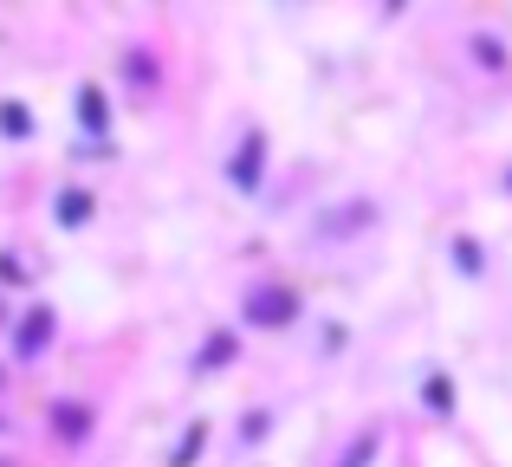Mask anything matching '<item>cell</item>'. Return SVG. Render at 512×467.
Returning <instances> with one entry per match:
<instances>
[{
    "instance_id": "cell-1",
    "label": "cell",
    "mask_w": 512,
    "mask_h": 467,
    "mask_svg": "<svg viewBox=\"0 0 512 467\" xmlns=\"http://www.w3.org/2000/svg\"><path fill=\"white\" fill-rule=\"evenodd\" d=\"M247 312L253 318H260V325H286V318H292V292H253V299H247Z\"/></svg>"
},
{
    "instance_id": "cell-2",
    "label": "cell",
    "mask_w": 512,
    "mask_h": 467,
    "mask_svg": "<svg viewBox=\"0 0 512 467\" xmlns=\"http://www.w3.org/2000/svg\"><path fill=\"white\" fill-rule=\"evenodd\" d=\"M260 150H266L260 137L240 143V163H234V182H240V189H253V182H260Z\"/></svg>"
},
{
    "instance_id": "cell-3",
    "label": "cell",
    "mask_w": 512,
    "mask_h": 467,
    "mask_svg": "<svg viewBox=\"0 0 512 467\" xmlns=\"http://www.w3.org/2000/svg\"><path fill=\"white\" fill-rule=\"evenodd\" d=\"M46 338H52V318L46 312H33L20 325V357H33V351H46Z\"/></svg>"
},
{
    "instance_id": "cell-4",
    "label": "cell",
    "mask_w": 512,
    "mask_h": 467,
    "mask_svg": "<svg viewBox=\"0 0 512 467\" xmlns=\"http://www.w3.org/2000/svg\"><path fill=\"white\" fill-rule=\"evenodd\" d=\"M85 215H91V195H78V189H72V195H59V221H65V228H78Z\"/></svg>"
},
{
    "instance_id": "cell-5",
    "label": "cell",
    "mask_w": 512,
    "mask_h": 467,
    "mask_svg": "<svg viewBox=\"0 0 512 467\" xmlns=\"http://www.w3.org/2000/svg\"><path fill=\"white\" fill-rule=\"evenodd\" d=\"M227 351H234V338H208V351H201V364H195V370H221V364H227Z\"/></svg>"
},
{
    "instance_id": "cell-6",
    "label": "cell",
    "mask_w": 512,
    "mask_h": 467,
    "mask_svg": "<svg viewBox=\"0 0 512 467\" xmlns=\"http://www.w3.org/2000/svg\"><path fill=\"white\" fill-rule=\"evenodd\" d=\"M59 435H72V442L85 435V409H78V403H65V409H59Z\"/></svg>"
},
{
    "instance_id": "cell-7",
    "label": "cell",
    "mask_w": 512,
    "mask_h": 467,
    "mask_svg": "<svg viewBox=\"0 0 512 467\" xmlns=\"http://www.w3.org/2000/svg\"><path fill=\"white\" fill-rule=\"evenodd\" d=\"M0 130H7V137H26V111H20V104H7V111H0Z\"/></svg>"
},
{
    "instance_id": "cell-8",
    "label": "cell",
    "mask_w": 512,
    "mask_h": 467,
    "mask_svg": "<svg viewBox=\"0 0 512 467\" xmlns=\"http://www.w3.org/2000/svg\"><path fill=\"white\" fill-rule=\"evenodd\" d=\"M78 104H85V124H91V130H104V98H98V91H85Z\"/></svg>"
},
{
    "instance_id": "cell-9",
    "label": "cell",
    "mask_w": 512,
    "mask_h": 467,
    "mask_svg": "<svg viewBox=\"0 0 512 467\" xmlns=\"http://www.w3.org/2000/svg\"><path fill=\"white\" fill-rule=\"evenodd\" d=\"M454 260H461L467 273H480V247H474V240H454Z\"/></svg>"
},
{
    "instance_id": "cell-10",
    "label": "cell",
    "mask_w": 512,
    "mask_h": 467,
    "mask_svg": "<svg viewBox=\"0 0 512 467\" xmlns=\"http://www.w3.org/2000/svg\"><path fill=\"white\" fill-rule=\"evenodd\" d=\"M195 455H201V429H188V442L175 448V467H188V461H195Z\"/></svg>"
},
{
    "instance_id": "cell-11",
    "label": "cell",
    "mask_w": 512,
    "mask_h": 467,
    "mask_svg": "<svg viewBox=\"0 0 512 467\" xmlns=\"http://www.w3.org/2000/svg\"><path fill=\"white\" fill-rule=\"evenodd\" d=\"M448 396H454V390H448V377H428V403L448 409Z\"/></svg>"
},
{
    "instance_id": "cell-12",
    "label": "cell",
    "mask_w": 512,
    "mask_h": 467,
    "mask_svg": "<svg viewBox=\"0 0 512 467\" xmlns=\"http://www.w3.org/2000/svg\"><path fill=\"white\" fill-rule=\"evenodd\" d=\"M474 52H480V65H506V52L493 46V39H474Z\"/></svg>"
},
{
    "instance_id": "cell-13",
    "label": "cell",
    "mask_w": 512,
    "mask_h": 467,
    "mask_svg": "<svg viewBox=\"0 0 512 467\" xmlns=\"http://www.w3.org/2000/svg\"><path fill=\"white\" fill-rule=\"evenodd\" d=\"M370 448H376V435H363V442H357V448L344 455V467H363V461H370Z\"/></svg>"
},
{
    "instance_id": "cell-14",
    "label": "cell",
    "mask_w": 512,
    "mask_h": 467,
    "mask_svg": "<svg viewBox=\"0 0 512 467\" xmlns=\"http://www.w3.org/2000/svg\"><path fill=\"white\" fill-rule=\"evenodd\" d=\"M0 467H13V461H0Z\"/></svg>"
}]
</instances>
